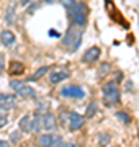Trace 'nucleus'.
Masks as SVG:
<instances>
[{
    "label": "nucleus",
    "mask_w": 139,
    "mask_h": 147,
    "mask_svg": "<svg viewBox=\"0 0 139 147\" xmlns=\"http://www.w3.org/2000/svg\"><path fill=\"white\" fill-rule=\"evenodd\" d=\"M62 5L67 8L70 16V21H72V26H85L87 25V15H88V8H87L85 3L82 2H74V0H67V2H62Z\"/></svg>",
    "instance_id": "f257e3e1"
},
{
    "label": "nucleus",
    "mask_w": 139,
    "mask_h": 147,
    "mask_svg": "<svg viewBox=\"0 0 139 147\" xmlns=\"http://www.w3.org/2000/svg\"><path fill=\"white\" fill-rule=\"evenodd\" d=\"M82 42V30L80 28H75V26H70L65 33L64 39H62V46L67 47L70 53H75L79 46Z\"/></svg>",
    "instance_id": "f03ea898"
},
{
    "label": "nucleus",
    "mask_w": 139,
    "mask_h": 147,
    "mask_svg": "<svg viewBox=\"0 0 139 147\" xmlns=\"http://www.w3.org/2000/svg\"><path fill=\"white\" fill-rule=\"evenodd\" d=\"M102 96H103V103L111 108L119 101V88H118L116 82H107L102 87Z\"/></svg>",
    "instance_id": "7ed1b4c3"
},
{
    "label": "nucleus",
    "mask_w": 139,
    "mask_h": 147,
    "mask_svg": "<svg viewBox=\"0 0 139 147\" xmlns=\"http://www.w3.org/2000/svg\"><path fill=\"white\" fill-rule=\"evenodd\" d=\"M10 87L15 90L20 96H23V98H28V100L36 98V90L33 88V87H30V85H26L25 82H20V80H11Z\"/></svg>",
    "instance_id": "20e7f679"
},
{
    "label": "nucleus",
    "mask_w": 139,
    "mask_h": 147,
    "mask_svg": "<svg viewBox=\"0 0 139 147\" xmlns=\"http://www.w3.org/2000/svg\"><path fill=\"white\" fill-rule=\"evenodd\" d=\"M61 95L65 96V98H77V100H82L85 98V90L79 87V85H64L61 88Z\"/></svg>",
    "instance_id": "39448f33"
},
{
    "label": "nucleus",
    "mask_w": 139,
    "mask_h": 147,
    "mask_svg": "<svg viewBox=\"0 0 139 147\" xmlns=\"http://www.w3.org/2000/svg\"><path fill=\"white\" fill-rule=\"evenodd\" d=\"M69 77H70V72L67 70V69H54V70L49 72L48 80H49V84L57 85V84H61V82L67 80Z\"/></svg>",
    "instance_id": "423d86ee"
},
{
    "label": "nucleus",
    "mask_w": 139,
    "mask_h": 147,
    "mask_svg": "<svg viewBox=\"0 0 139 147\" xmlns=\"http://www.w3.org/2000/svg\"><path fill=\"white\" fill-rule=\"evenodd\" d=\"M67 118H69V129L70 131H77V129H80L82 126H84V123H85V118L80 115V113H75V111H70L69 115H67Z\"/></svg>",
    "instance_id": "0eeeda50"
},
{
    "label": "nucleus",
    "mask_w": 139,
    "mask_h": 147,
    "mask_svg": "<svg viewBox=\"0 0 139 147\" xmlns=\"http://www.w3.org/2000/svg\"><path fill=\"white\" fill-rule=\"evenodd\" d=\"M16 108V96L13 93H0V110H13Z\"/></svg>",
    "instance_id": "6e6552de"
},
{
    "label": "nucleus",
    "mask_w": 139,
    "mask_h": 147,
    "mask_svg": "<svg viewBox=\"0 0 139 147\" xmlns=\"http://www.w3.org/2000/svg\"><path fill=\"white\" fill-rule=\"evenodd\" d=\"M100 54H102V51H100V47L98 46H92L90 49H87L85 54H84V62L87 64H92V62H95V61H98L100 59Z\"/></svg>",
    "instance_id": "1a4fd4ad"
},
{
    "label": "nucleus",
    "mask_w": 139,
    "mask_h": 147,
    "mask_svg": "<svg viewBox=\"0 0 139 147\" xmlns=\"http://www.w3.org/2000/svg\"><path fill=\"white\" fill-rule=\"evenodd\" d=\"M41 124L46 131H54L56 129V116L53 113H44L41 116Z\"/></svg>",
    "instance_id": "9d476101"
},
{
    "label": "nucleus",
    "mask_w": 139,
    "mask_h": 147,
    "mask_svg": "<svg viewBox=\"0 0 139 147\" xmlns=\"http://www.w3.org/2000/svg\"><path fill=\"white\" fill-rule=\"evenodd\" d=\"M15 39H16L15 34H13L10 30H5V31H2V34H0V42L5 47H11L15 44Z\"/></svg>",
    "instance_id": "9b49d317"
},
{
    "label": "nucleus",
    "mask_w": 139,
    "mask_h": 147,
    "mask_svg": "<svg viewBox=\"0 0 139 147\" xmlns=\"http://www.w3.org/2000/svg\"><path fill=\"white\" fill-rule=\"evenodd\" d=\"M25 72V64L20 61H11L10 62V74L11 75H22Z\"/></svg>",
    "instance_id": "f8f14e48"
},
{
    "label": "nucleus",
    "mask_w": 139,
    "mask_h": 147,
    "mask_svg": "<svg viewBox=\"0 0 139 147\" xmlns=\"http://www.w3.org/2000/svg\"><path fill=\"white\" fill-rule=\"evenodd\" d=\"M54 139V134H41L38 137V146L39 147H51Z\"/></svg>",
    "instance_id": "ddd939ff"
},
{
    "label": "nucleus",
    "mask_w": 139,
    "mask_h": 147,
    "mask_svg": "<svg viewBox=\"0 0 139 147\" xmlns=\"http://www.w3.org/2000/svg\"><path fill=\"white\" fill-rule=\"evenodd\" d=\"M20 129L22 132H31V116L30 115H25L20 119Z\"/></svg>",
    "instance_id": "4468645a"
},
{
    "label": "nucleus",
    "mask_w": 139,
    "mask_h": 147,
    "mask_svg": "<svg viewBox=\"0 0 139 147\" xmlns=\"http://www.w3.org/2000/svg\"><path fill=\"white\" fill-rule=\"evenodd\" d=\"M41 127H43V124H41V115H39V113H36V115L33 116V119H31V132L38 134Z\"/></svg>",
    "instance_id": "2eb2a0df"
},
{
    "label": "nucleus",
    "mask_w": 139,
    "mask_h": 147,
    "mask_svg": "<svg viewBox=\"0 0 139 147\" xmlns=\"http://www.w3.org/2000/svg\"><path fill=\"white\" fill-rule=\"evenodd\" d=\"M48 70H49V67H48V65H44V67H41L39 70H36L33 75H30V79H28V80H30V82H38L44 74H48Z\"/></svg>",
    "instance_id": "dca6fc26"
},
{
    "label": "nucleus",
    "mask_w": 139,
    "mask_h": 147,
    "mask_svg": "<svg viewBox=\"0 0 139 147\" xmlns=\"http://www.w3.org/2000/svg\"><path fill=\"white\" fill-rule=\"evenodd\" d=\"M5 20H7V23H8V25H11V23L15 21V7H11V5L7 7V16H5Z\"/></svg>",
    "instance_id": "f3484780"
},
{
    "label": "nucleus",
    "mask_w": 139,
    "mask_h": 147,
    "mask_svg": "<svg viewBox=\"0 0 139 147\" xmlns=\"http://www.w3.org/2000/svg\"><path fill=\"white\" fill-rule=\"evenodd\" d=\"M116 118L121 121L123 124H129V123H131V118H129V115H128V113H124V111H118V113H116Z\"/></svg>",
    "instance_id": "a211bd4d"
},
{
    "label": "nucleus",
    "mask_w": 139,
    "mask_h": 147,
    "mask_svg": "<svg viewBox=\"0 0 139 147\" xmlns=\"http://www.w3.org/2000/svg\"><path fill=\"white\" fill-rule=\"evenodd\" d=\"M108 72H110V64H108V62H103L102 65H100V69H98V77L107 75Z\"/></svg>",
    "instance_id": "6ab92c4d"
},
{
    "label": "nucleus",
    "mask_w": 139,
    "mask_h": 147,
    "mask_svg": "<svg viewBox=\"0 0 139 147\" xmlns=\"http://www.w3.org/2000/svg\"><path fill=\"white\" fill-rule=\"evenodd\" d=\"M51 147H62V137H59V136H54V139H53V144H51Z\"/></svg>",
    "instance_id": "aec40b11"
},
{
    "label": "nucleus",
    "mask_w": 139,
    "mask_h": 147,
    "mask_svg": "<svg viewBox=\"0 0 139 147\" xmlns=\"http://www.w3.org/2000/svg\"><path fill=\"white\" fill-rule=\"evenodd\" d=\"M96 111V105L95 103H92V105H88V108H87V116H93V113Z\"/></svg>",
    "instance_id": "412c9836"
},
{
    "label": "nucleus",
    "mask_w": 139,
    "mask_h": 147,
    "mask_svg": "<svg viewBox=\"0 0 139 147\" xmlns=\"http://www.w3.org/2000/svg\"><path fill=\"white\" fill-rule=\"evenodd\" d=\"M98 141H100V144H108V141H110V136H108V134H100Z\"/></svg>",
    "instance_id": "4be33fe9"
},
{
    "label": "nucleus",
    "mask_w": 139,
    "mask_h": 147,
    "mask_svg": "<svg viewBox=\"0 0 139 147\" xmlns=\"http://www.w3.org/2000/svg\"><path fill=\"white\" fill-rule=\"evenodd\" d=\"M5 70V56L3 54H0V74Z\"/></svg>",
    "instance_id": "5701e85b"
},
{
    "label": "nucleus",
    "mask_w": 139,
    "mask_h": 147,
    "mask_svg": "<svg viewBox=\"0 0 139 147\" xmlns=\"http://www.w3.org/2000/svg\"><path fill=\"white\" fill-rule=\"evenodd\" d=\"M7 121H8V119H7V116L3 115V113H0V127H3V126H5V124H7Z\"/></svg>",
    "instance_id": "b1692460"
},
{
    "label": "nucleus",
    "mask_w": 139,
    "mask_h": 147,
    "mask_svg": "<svg viewBox=\"0 0 139 147\" xmlns=\"http://www.w3.org/2000/svg\"><path fill=\"white\" fill-rule=\"evenodd\" d=\"M16 141H20V134H18V132H15V134L11 136V142H16Z\"/></svg>",
    "instance_id": "393cba45"
},
{
    "label": "nucleus",
    "mask_w": 139,
    "mask_h": 147,
    "mask_svg": "<svg viewBox=\"0 0 139 147\" xmlns=\"http://www.w3.org/2000/svg\"><path fill=\"white\" fill-rule=\"evenodd\" d=\"M0 147H10V142H7V141H0Z\"/></svg>",
    "instance_id": "a878e982"
},
{
    "label": "nucleus",
    "mask_w": 139,
    "mask_h": 147,
    "mask_svg": "<svg viewBox=\"0 0 139 147\" xmlns=\"http://www.w3.org/2000/svg\"><path fill=\"white\" fill-rule=\"evenodd\" d=\"M64 147H77L75 144H67V146H64Z\"/></svg>",
    "instance_id": "bb28decb"
}]
</instances>
